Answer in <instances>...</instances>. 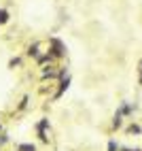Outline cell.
Segmentation results:
<instances>
[{
	"mask_svg": "<svg viewBox=\"0 0 142 151\" xmlns=\"http://www.w3.org/2000/svg\"><path fill=\"white\" fill-rule=\"evenodd\" d=\"M17 151H36V145H32V143H19Z\"/></svg>",
	"mask_w": 142,
	"mask_h": 151,
	"instance_id": "obj_2",
	"label": "cell"
},
{
	"mask_svg": "<svg viewBox=\"0 0 142 151\" xmlns=\"http://www.w3.org/2000/svg\"><path fill=\"white\" fill-rule=\"evenodd\" d=\"M49 45H51V49H49V55H53V58H62L66 55V47L57 41V38H51L49 41Z\"/></svg>",
	"mask_w": 142,
	"mask_h": 151,
	"instance_id": "obj_1",
	"label": "cell"
},
{
	"mask_svg": "<svg viewBox=\"0 0 142 151\" xmlns=\"http://www.w3.org/2000/svg\"><path fill=\"white\" fill-rule=\"evenodd\" d=\"M6 22H9V13L4 9H0V24H6Z\"/></svg>",
	"mask_w": 142,
	"mask_h": 151,
	"instance_id": "obj_3",
	"label": "cell"
},
{
	"mask_svg": "<svg viewBox=\"0 0 142 151\" xmlns=\"http://www.w3.org/2000/svg\"><path fill=\"white\" fill-rule=\"evenodd\" d=\"M108 151H115V143H110V145H108Z\"/></svg>",
	"mask_w": 142,
	"mask_h": 151,
	"instance_id": "obj_5",
	"label": "cell"
},
{
	"mask_svg": "<svg viewBox=\"0 0 142 151\" xmlns=\"http://www.w3.org/2000/svg\"><path fill=\"white\" fill-rule=\"evenodd\" d=\"M140 73H142V62H140Z\"/></svg>",
	"mask_w": 142,
	"mask_h": 151,
	"instance_id": "obj_6",
	"label": "cell"
},
{
	"mask_svg": "<svg viewBox=\"0 0 142 151\" xmlns=\"http://www.w3.org/2000/svg\"><path fill=\"white\" fill-rule=\"evenodd\" d=\"M28 55H30V58H38V47H36V45L30 47V49H28Z\"/></svg>",
	"mask_w": 142,
	"mask_h": 151,
	"instance_id": "obj_4",
	"label": "cell"
}]
</instances>
